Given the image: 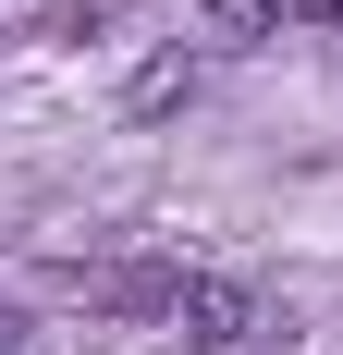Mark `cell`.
I'll return each instance as SVG.
<instances>
[{"mask_svg": "<svg viewBox=\"0 0 343 355\" xmlns=\"http://www.w3.org/2000/svg\"><path fill=\"white\" fill-rule=\"evenodd\" d=\"M0 355H25V343H12V331H0Z\"/></svg>", "mask_w": 343, "mask_h": 355, "instance_id": "7", "label": "cell"}, {"mask_svg": "<svg viewBox=\"0 0 343 355\" xmlns=\"http://www.w3.org/2000/svg\"><path fill=\"white\" fill-rule=\"evenodd\" d=\"M99 25H110V0H49V12H37V37H62V49H86Z\"/></svg>", "mask_w": 343, "mask_h": 355, "instance_id": "5", "label": "cell"}, {"mask_svg": "<svg viewBox=\"0 0 343 355\" xmlns=\"http://www.w3.org/2000/svg\"><path fill=\"white\" fill-rule=\"evenodd\" d=\"M282 25H294V0H208V37L221 49H270Z\"/></svg>", "mask_w": 343, "mask_h": 355, "instance_id": "4", "label": "cell"}, {"mask_svg": "<svg viewBox=\"0 0 343 355\" xmlns=\"http://www.w3.org/2000/svg\"><path fill=\"white\" fill-rule=\"evenodd\" d=\"M196 49H147V62L135 73H123V123H172V110H184V98H196Z\"/></svg>", "mask_w": 343, "mask_h": 355, "instance_id": "2", "label": "cell"}, {"mask_svg": "<svg viewBox=\"0 0 343 355\" xmlns=\"http://www.w3.org/2000/svg\"><path fill=\"white\" fill-rule=\"evenodd\" d=\"M294 25H343V0H294Z\"/></svg>", "mask_w": 343, "mask_h": 355, "instance_id": "6", "label": "cell"}, {"mask_svg": "<svg viewBox=\"0 0 343 355\" xmlns=\"http://www.w3.org/2000/svg\"><path fill=\"white\" fill-rule=\"evenodd\" d=\"M172 294H184V270H147V257H135V270H99V306H110V319H172Z\"/></svg>", "mask_w": 343, "mask_h": 355, "instance_id": "3", "label": "cell"}, {"mask_svg": "<svg viewBox=\"0 0 343 355\" xmlns=\"http://www.w3.org/2000/svg\"><path fill=\"white\" fill-rule=\"evenodd\" d=\"M172 331H184L196 355H233L245 331H258V294H245V282H221V270H184V294H172Z\"/></svg>", "mask_w": 343, "mask_h": 355, "instance_id": "1", "label": "cell"}]
</instances>
